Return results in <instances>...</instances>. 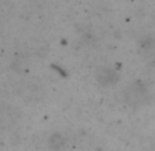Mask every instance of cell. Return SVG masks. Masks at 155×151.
Returning a JSON list of instances; mask_svg holds the SVG:
<instances>
[{"label":"cell","mask_w":155,"mask_h":151,"mask_svg":"<svg viewBox=\"0 0 155 151\" xmlns=\"http://www.w3.org/2000/svg\"><path fill=\"white\" fill-rule=\"evenodd\" d=\"M97 80L104 85L113 84L115 80V73L110 69H102L99 73H97Z\"/></svg>","instance_id":"2"},{"label":"cell","mask_w":155,"mask_h":151,"mask_svg":"<svg viewBox=\"0 0 155 151\" xmlns=\"http://www.w3.org/2000/svg\"><path fill=\"white\" fill-rule=\"evenodd\" d=\"M125 98L130 105L136 106L143 103V100L146 99V88H144V85L140 84V82L130 84L125 92Z\"/></svg>","instance_id":"1"}]
</instances>
